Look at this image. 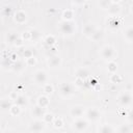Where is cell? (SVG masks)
Segmentation results:
<instances>
[{
    "label": "cell",
    "instance_id": "cell-16",
    "mask_svg": "<svg viewBox=\"0 0 133 133\" xmlns=\"http://www.w3.org/2000/svg\"><path fill=\"white\" fill-rule=\"evenodd\" d=\"M114 132H115V128L108 123L101 124L98 127V133H114Z\"/></svg>",
    "mask_w": 133,
    "mask_h": 133
},
{
    "label": "cell",
    "instance_id": "cell-2",
    "mask_svg": "<svg viewBox=\"0 0 133 133\" xmlns=\"http://www.w3.org/2000/svg\"><path fill=\"white\" fill-rule=\"evenodd\" d=\"M117 53L115 48L112 45H104L101 49H100V57L105 60V61H112L116 58Z\"/></svg>",
    "mask_w": 133,
    "mask_h": 133
},
{
    "label": "cell",
    "instance_id": "cell-6",
    "mask_svg": "<svg viewBox=\"0 0 133 133\" xmlns=\"http://www.w3.org/2000/svg\"><path fill=\"white\" fill-rule=\"evenodd\" d=\"M72 128L77 133H84L88 128V122L84 117L75 118L72 123Z\"/></svg>",
    "mask_w": 133,
    "mask_h": 133
},
{
    "label": "cell",
    "instance_id": "cell-26",
    "mask_svg": "<svg viewBox=\"0 0 133 133\" xmlns=\"http://www.w3.org/2000/svg\"><path fill=\"white\" fill-rule=\"evenodd\" d=\"M107 71H108V73H109L110 75L115 74L116 71H117V63H116L114 60L108 61V62H107Z\"/></svg>",
    "mask_w": 133,
    "mask_h": 133
},
{
    "label": "cell",
    "instance_id": "cell-32",
    "mask_svg": "<svg viewBox=\"0 0 133 133\" xmlns=\"http://www.w3.org/2000/svg\"><path fill=\"white\" fill-rule=\"evenodd\" d=\"M24 68H25V63L23 62V61H20V60H18L14 65H12V70L14 71H16V72H22L23 70H24Z\"/></svg>",
    "mask_w": 133,
    "mask_h": 133
},
{
    "label": "cell",
    "instance_id": "cell-35",
    "mask_svg": "<svg viewBox=\"0 0 133 133\" xmlns=\"http://www.w3.org/2000/svg\"><path fill=\"white\" fill-rule=\"evenodd\" d=\"M98 5H99L100 8L107 10L108 7H109V5H110V0H102V1H99L98 2Z\"/></svg>",
    "mask_w": 133,
    "mask_h": 133
},
{
    "label": "cell",
    "instance_id": "cell-17",
    "mask_svg": "<svg viewBox=\"0 0 133 133\" xmlns=\"http://www.w3.org/2000/svg\"><path fill=\"white\" fill-rule=\"evenodd\" d=\"M36 105H38L39 107H42L44 109H47L49 107V105H50V99H49V97L46 96V95H41L37 98Z\"/></svg>",
    "mask_w": 133,
    "mask_h": 133
},
{
    "label": "cell",
    "instance_id": "cell-4",
    "mask_svg": "<svg viewBox=\"0 0 133 133\" xmlns=\"http://www.w3.org/2000/svg\"><path fill=\"white\" fill-rule=\"evenodd\" d=\"M58 92L62 98H69L76 94V87L71 82H61L58 86Z\"/></svg>",
    "mask_w": 133,
    "mask_h": 133
},
{
    "label": "cell",
    "instance_id": "cell-27",
    "mask_svg": "<svg viewBox=\"0 0 133 133\" xmlns=\"http://www.w3.org/2000/svg\"><path fill=\"white\" fill-rule=\"evenodd\" d=\"M104 36V32H103V30L102 29H99V28H97V30L95 31V33L91 35V39L94 41V42H100L101 39H102V37Z\"/></svg>",
    "mask_w": 133,
    "mask_h": 133
},
{
    "label": "cell",
    "instance_id": "cell-5",
    "mask_svg": "<svg viewBox=\"0 0 133 133\" xmlns=\"http://www.w3.org/2000/svg\"><path fill=\"white\" fill-rule=\"evenodd\" d=\"M33 81L36 85L44 86L46 83L49 81V76L48 73L45 70H36L33 73Z\"/></svg>",
    "mask_w": 133,
    "mask_h": 133
},
{
    "label": "cell",
    "instance_id": "cell-24",
    "mask_svg": "<svg viewBox=\"0 0 133 133\" xmlns=\"http://www.w3.org/2000/svg\"><path fill=\"white\" fill-rule=\"evenodd\" d=\"M44 43H45V45L48 46L49 48L53 47V46L56 44V37H55V35H53V34H48V35H46L45 38H44Z\"/></svg>",
    "mask_w": 133,
    "mask_h": 133
},
{
    "label": "cell",
    "instance_id": "cell-8",
    "mask_svg": "<svg viewBox=\"0 0 133 133\" xmlns=\"http://www.w3.org/2000/svg\"><path fill=\"white\" fill-rule=\"evenodd\" d=\"M46 124L42 119H33L29 123L28 129L31 133H43L45 130Z\"/></svg>",
    "mask_w": 133,
    "mask_h": 133
},
{
    "label": "cell",
    "instance_id": "cell-12",
    "mask_svg": "<svg viewBox=\"0 0 133 133\" xmlns=\"http://www.w3.org/2000/svg\"><path fill=\"white\" fill-rule=\"evenodd\" d=\"M97 30V26L95 23L92 22H88L86 24H84L83 28H82V34L88 38L91 37V35L95 33V31Z\"/></svg>",
    "mask_w": 133,
    "mask_h": 133
},
{
    "label": "cell",
    "instance_id": "cell-3",
    "mask_svg": "<svg viewBox=\"0 0 133 133\" xmlns=\"http://www.w3.org/2000/svg\"><path fill=\"white\" fill-rule=\"evenodd\" d=\"M84 118L89 123H97L101 119L102 117V112L100 111L99 108L97 107H88V108H85V111H84Z\"/></svg>",
    "mask_w": 133,
    "mask_h": 133
},
{
    "label": "cell",
    "instance_id": "cell-25",
    "mask_svg": "<svg viewBox=\"0 0 133 133\" xmlns=\"http://www.w3.org/2000/svg\"><path fill=\"white\" fill-rule=\"evenodd\" d=\"M12 105V102L11 100L8 98V99H2L0 100V109L3 110V111H6V110H9L10 106Z\"/></svg>",
    "mask_w": 133,
    "mask_h": 133
},
{
    "label": "cell",
    "instance_id": "cell-9",
    "mask_svg": "<svg viewBox=\"0 0 133 133\" xmlns=\"http://www.w3.org/2000/svg\"><path fill=\"white\" fill-rule=\"evenodd\" d=\"M47 64L50 69H58L61 66L62 64V58L58 55V54H53V55H50L47 59Z\"/></svg>",
    "mask_w": 133,
    "mask_h": 133
},
{
    "label": "cell",
    "instance_id": "cell-40",
    "mask_svg": "<svg viewBox=\"0 0 133 133\" xmlns=\"http://www.w3.org/2000/svg\"><path fill=\"white\" fill-rule=\"evenodd\" d=\"M83 83H84V80L83 79H80V78H76V81H75V87H82L83 86Z\"/></svg>",
    "mask_w": 133,
    "mask_h": 133
},
{
    "label": "cell",
    "instance_id": "cell-37",
    "mask_svg": "<svg viewBox=\"0 0 133 133\" xmlns=\"http://www.w3.org/2000/svg\"><path fill=\"white\" fill-rule=\"evenodd\" d=\"M36 62H37V60H36L35 56H32V57H30V58H28V59L25 60V63L28 66H34L36 64Z\"/></svg>",
    "mask_w": 133,
    "mask_h": 133
},
{
    "label": "cell",
    "instance_id": "cell-11",
    "mask_svg": "<svg viewBox=\"0 0 133 133\" xmlns=\"http://www.w3.org/2000/svg\"><path fill=\"white\" fill-rule=\"evenodd\" d=\"M85 111V107L83 105H74L70 108V115L75 119L78 117H82Z\"/></svg>",
    "mask_w": 133,
    "mask_h": 133
},
{
    "label": "cell",
    "instance_id": "cell-34",
    "mask_svg": "<svg viewBox=\"0 0 133 133\" xmlns=\"http://www.w3.org/2000/svg\"><path fill=\"white\" fill-rule=\"evenodd\" d=\"M52 125L54 126V128L59 129V128H61L63 126V119L61 117H55L54 121L52 122Z\"/></svg>",
    "mask_w": 133,
    "mask_h": 133
},
{
    "label": "cell",
    "instance_id": "cell-15",
    "mask_svg": "<svg viewBox=\"0 0 133 133\" xmlns=\"http://www.w3.org/2000/svg\"><path fill=\"white\" fill-rule=\"evenodd\" d=\"M122 25V21L117 16H110V18L107 20V26L112 29V30H116L119 28V26Z\"/></svg>",
    "mask_w": 133,
    "mask_h": 133
},
{
    "label": "cell",
    "instance_id": "cell-30",
    "mask_svg": "<svg viewBox=\"0 0 133 133\" xmlns=\"http://www.w3.org/2000/svg\"><path fill=\"white\" fill-rule=\"evenodd\" d=\"M43 91H44V94L46 95V96H49V95H51V94H53V91H54V86L51 84V83H46L44 86H43Z\"/></svg>",
    "mask_w": 133,
    "mask_h": 133
},
{
    "label": "cell",
    "instance_id": "cell-13",
    "mask_svg": "<svg viewBox=\"0 0 133 133\" xmlns=\"http://www.w3.org/2000/svg\"><path fill=\"white\" fill-rule=\"evenodd\" d=\"M121 1H113L110 0V5L107 9V11L110 14V16H117L121 12Z\"/></svg>",
    "mask_w": 133,
    "mask_h": 133
},
{
    "label": "cell",
    "instance_id": "cell-21",
    "mask_svg": "<svg viewBox=\"0 0 133 133\" xmlns=\"http://www.w3.org/2000/svg\"><path fill=\"white\" fill-rule=\"evenodd\" d=\"M29 32H30V41L35 42V43L38 42V41H41V38H42V32L37 28H32V29L29 30Z\"/></svg>",
    "mask_w": 133,
    "mask_h": 133
},
{
    "label": "cell",
    "instance_id": "cell-39",
    "mask_svg": "<svg viewBox=\"0 0 133 133\" xmlns=\"http://www.w3.org/2000/svg\"><path fill=\"white\" fill-rule=\"evenodd\" d=\"M24 45V41L21 38V36H19L17 39H16V42H15V44H14V46H16V47H22Z\"/></svg>",
    "mask_w": 133,
    "mask_h": 133
},
{
    "label": "cell",
    "instance_id": "cell-29",
    "mask_svg": "<svg viewBox=\"0 0 133 133\" xmlns=\"http://www.w3.org/2000/svg\"><path fill=\"white\" fill-rule=\"evenodd\" d=\"M54 118H55V116H54L53 113H51V112H46V113L44 114L42 121H43L45 124H52V122L54 121Z\"/></svg>",
    "mask_w": 133,
    "mask_h": 133
},
{
    "label": "cell",
    "instance_id": "cell-7",
    "mask_svg": "<svg viewBox=\"0 0 133 133\" xmlns=\"http://www.w3.org/2000/svg\"><path fill=\"white\" fill-rule=\"evenodd\" d=\"M117 103L122 107H129L132 103V94L129 90H125L117 97Z\"/></svg>",
    "mask_w": 133,
    "mask_h": 133
},
{
    "label": "cell",
    "instance_id": "cell-31",
    "mask_svg": "<svg viewBox=\"0 0 133 133\" xmlns=\"http://www.w3.org/2000/svg\"><path fill=\"white\" fill-rule=\"evenodd\" d=\"M131 130H132V128L129 124H122L118 127L117 132L118 133H131Z\"/></svg>",
    "mask_w": 133,
    "mask_h": 133
},
{
    "label": "cell",
    "instance_id": "cell-19",
    "mask_svg": "<svg viewBox=\"0 0 133 133\" xmlns=\"http://www.w3.org/2000/svg\"><path fill=\"white\" fill-rule=\"evenodd\" d=\"M75 75H76V78H80V79L84 80L89 76V71H88V69H86L84 66H81V68H78L76 70Z\"/></svg>",
    "mask_w": 133,
    "mask_h": 133
},
{
    "label": "cell",
    "instance_id": "cell-38",
    "mask_svg": "<svg viewBox=\"0 0 133 133\" xmlns=\"http://www.w3.org/2000/svg\"><path fill=\"white\" fill-rule=\"evenodd\" d=\"M21 38L24 41V42H26V41H30V32H29V30H24L22 33H21Z\"/></svg>",
    "mask_w": 133,
    "mask_h": 133
},
{
    "label": "cell",
    "instance_id": "cell-45",
    "mask_svg": "<svg viewBox=\"0 0 133 133\" xmlns=\"http://www.w3.org/2000/svg\"><path fill=\"white\" fill-rule=\"evenodd\" d=\"M1 21H2V14L0 12V23H1Z\"/></svg>",
    "mask_w": 133,
    "mask_h": 133
},
{
    "label": "cell",
    "instance_id": "cell-41",
    "mask_svg": "<svg viewBox=\"0 0 133 133\" xmlns=\"http://www.w3.org/2000/svg\"><path fill=\"white\" fill-rule=\"evenodd\" d=\"M8 58H9V61H11V62H17V61H18V54H17V53H11Z\"/></svg>",
    "mask_w": 133,
    "mask_h": 133
},
{
    "label": "cell",
    "instance_id": "cell-23",
    "mask_svg": "<svg viewBox=\"0 0 133 133\" xmlns=\"http://www.w3.org/2000/svg\"><path fill=\"white\" fill-rule=\"evenodd\" d=\"M20 35L18 33H16V32H12V31L11 32H7L6 35H5V42H6L7 45H14L15 42H16V39Z\"/></svg>",
    "mask_w": 133,
    "mask_h": 133
},
{
    "label": "cell",
    "instance_id": "cell-43",
    "mask_svg": "<svg viewBox=\"0 0 133 133\" xmlns=\"http://www.w3.org/2000/svg\"><path fill=\"white\" fill-rule=\"evenodd\" d=\"M24 89V86H22V85H20L18 88H16V92H20V91H22Z\"/></svg>",
    "mask_w": 133,
    "mask_h": 133
},
{
    "label": "cell",
    "instance_id": "cell-28",
    "mask_svg": "<svg viewBox=\"0 0 133 133\" xmlns=\"http://www.w3.org/2000/svg\"><path fill=\"white\" fill-rule=\"evenodd\" d=\"M21 107L20 106H18L17 104H15V103H12V105L10 106V108H9V113L12 115V116H18L20 113H21Z\"/></svg>",
    "mask_w": 133,
    "mask_h": 133
},
{
    "label": "cell",
    "instance_id": "cell-44",
    "mask_svg": "<svg viewBox=\"0 0 133 133\" xmlns=\"http://www.w3.org/2000/svg\"><path fill=\"white\" fill-rule=\"evenodd\" d=\"M1 133H12L10 130H4V131H2Z\"/></svg>",
    "mask_w": 133,
    "mask_h": 133
},
{
    "label": "cell",
    "instance_id": "cell-10",
    "mask_svg": "<svg viewBox=\"0 0 133 133\" xmlns=\"http://www.w3.org/2000/svg\"><path fill=\"white\" fill-rule=\"evenodd\" d=\"M12 17H14V21L19 25L25 24L27 22V20H28V15L24 9H17L14 12Z\"/></svg>",
    "mask_w": 133,
    "mask_h": 133
},
{
    "label": "cell",
    "instance_id": "cell-14",
    "mask_svg": "<svg viewBox=\"0 0 133 133\" xmlns=\"http://www.w3.org/2000/svg\"><path fill=\"white\" fill-rule=\"evenodd\" d=\"M30 113H31V116H32L33 119H42L43 116H44V114L46 113V109L39 107L38 105H34L31 108Z\"/></svg>",
    "mask_w": 133,
    "mask_h": 133
},
{
    "label": "cell",
    "instance_id": "cell-33",
    "mask_svg": "<svg viewBox=\"0 0 133 133\" xmlns=\"http://www.w3.org/2000/svg\"><path fill=\"white\" fill-rule=\"evenodd\" d=\"M122 81H123V77H122L121 75H117L116 73L110 75V82H111V83L118 84V83H122Z\"/></svg>",
    "mask_w": 133,
    "mask_h": 133
},
{
    "label": "cell",
    "instance_id": "cell-18",
    "mask_svg": "<svg viewBox=\"0 0 133 133\" xmlns=\"http://www.w3.org/2000/svg\"><path fill=\"white\" fill-rule=\"evenodd\" d=\"M28 102H29V100L25 95H18L17 98L15 99V101H14V103L17 104L18 106H20L21 108L26 107L28 105Z\"/></svg>",
    "mask_w": 133,
    "mask_h": 133
},
{
    "label": "cell",
    "instance_id": "cell-22",
    "mask_svg": "<svg viewBox=\"0 0 133 133\" xmlns=\"http://www.w3.org/2000/svg\"><path fill=\"white\" fill-rule=\"evenodd\" d=\"M124 39L129 44L132 43V41H133V28H132V26H128L124 30Z\"/></svg>",
    "mask_w": 133,
    "mask_h": 133
},
{
    "label": "cell",
    "instance_id": "cell-20",
    "mask_svg": "<svg viewBox=\"0 0 133 133\" xmlns=\"http://www.w3.org/2000/svg\"><path fill=\"white\" fill-rule=\"evenodd\" d=\"M74 16H75V11L72 8H66L61 14V18L63 21H73Z\"/></svg>",
    "mask_w": 133,
    "mask_h": 133
},
{
    "label": "cell",
    "instance_id": "cell-1",
    "mask_svg": "<svg viewBox=\"0 0 133 133\" xmlns=\"http://www.w3.org/2000/svg\"><path fill=\"white\" fill-rule=\"evenodd\" d=\"M58 30L63 36H71L77 31V24L73 21H63L61 20L58 23Z\"/></svg>",
    "mask_w": 133,
    "mask_h": 133
},
{
    "label": "cell",
    "instance_id": "cell-42",
    "mask_svg": "<svg viewBox=\"0 0 133 133\" xmlns=\"http://www.w3.org/2000/svg\"><path fill=\"white\" fill-rule=\"evenodd\" d=\"M85 3V1H74V2H72V4H74V5H83Z\"/></svg>",
    "mask_w": 133,
    "mask_h": 133
},
{
    "label": "cell",
    "instance_id": "cell-36",
    "mask_svg": "<svg viewBox=\"0 0 133 133\" xmlns=\"http://www.w3.org/2000/svg\"><path fill=\"white\" fill-rule=\"evenodd\" d=\"M32 56H34V54H33V51L31 49H25L23 51V57H24L25 60L30 58V57H32Z\"/></svg>",
    "mask_w": 133,
    "mask_h": 133
}]
</instances>
